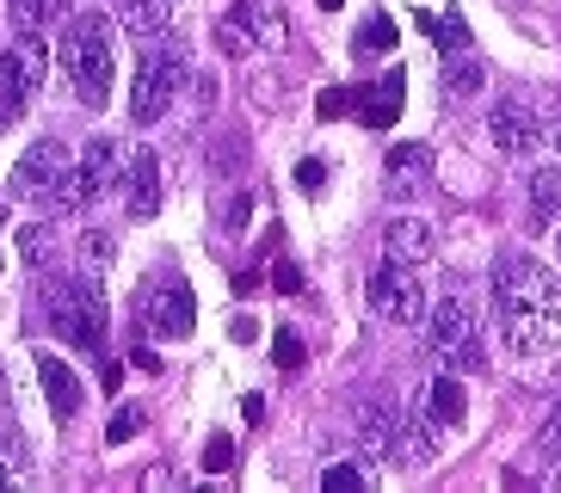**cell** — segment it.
Wrapping results in <instances>:
<instances>
[{"mask_svg":"<svg viewBox=\"0 0 561 493\" xmlns=\"http://www.w3.org/2000/svg\"><path fill=\"white\" fill-rule=\"evenodd\" d=\"M142 321H149L161 340H185V333L198 328V296L185 290V278H161L154 290H142Z\"/></svg>","mask_w":561,"mask_h":493,"instance_id":"30bf717a","label":"cell"},{"mask_svg":"<svg viewBox=\"0 0 561 493\" xmlns=\"http://www.w3.org/2000/svg\"><path fill=\"white\" fill-rule=\"evenodd\" d=\"M561 278L537 253H500L494 260V309H556Z\"/></svg>","mask_w":561,"mask_h":493,"instance_id":"277c9868","label":"cell"},{"mask_svg":"<svg viewBox=\"0 0 561 493\" xmlns=\"http://www.w3.org/2000/svg\"><path fill=\"white\" fill-rule=\"evenodd\" d=\"M117 19H124L136 37H161L167 25H173V0H117Z\"/></svg>","mask_w":561,"mask_h":493,"instance_id":"d6986e66","label":"cell"},{"mask_svg":"<svg viewBox=\"0 0 561 493\" xmlns=\"http://www.w3.org/2000/svg\"><path fill=\"white\" fill-rule=\"evenodd\" d=\"M117 173H124V154H117L112 136H93V142L81 148V161H75V173H68L62 185H56L44 204L50 210H81V204H93V197L117 192Z\"/></svg>","mask_w":561,"mask_h":493,"instance_id":"5b68a950","label":"cell"},{"mask_svg":"<svg viewBox=\"0 0 561 493\" xmlns=\"http://www.w3.org/2000/svg\"><path fill=\"white\" fill-rule=\"evenodd\" d=\"M0 265H7V253H0Z\"/></svg>","mask_w":561,"mask_h":493,"instance_id":"ab89813d","label":"cell"},{"mask_svg":"<svg viewBox=\"0 0 561 493\" xmlns=\"http://www.w3.org/2000/svg\"><path fill=\"white\" fill-rule=\"evenodd\" d=\"M321 488L328 493H364L370 488V469H364V462H328V469H321Z\"/></svg>","mask_w":561,"mask_h":493,"instance_id":"d4e9b609","label":"cell"},{"mask_svg":"<svg viewBox=\"0 0 561 493\" xmlns=\"http://www.w3.org/2000/svg\"><path fill=\"white\" fill-rule=\"evenodd\" d=\"M37 382H44V401H50L56 420H75V413H81V377H75L62 358L37 364Z\"/></svg>","mask_w":561,"mask_h":493,"instance_id":"2e32d148","label":"cell"},{"mask_svg":"<svg viewBox=\"0 0 561 493\" xmlns=\"http://www.w3.org/2000/svg\"><path fill=\"white\" fill-rule=\"evenodd\" d=\"M396 44H401V25H396L389 13H370V19L358 25V56H389Z\"/></svg>","mask_w":561,"mask_h":493,"instance_id":"603a6c76","label":"cell"},{"mask_svg":"<svg viewBox=\"0 0 561 493\" xmlns=\"http://www.w3.org/2000/svg\"><path fill=\"white\" fill-rule=\"evenodd\" d=\"M396 432H401L396 408H382V401H364L358 408V450L370 462H396Z\"/></svg>","mask_w":561,"mask_h":493,"instance_id":"5bb4252c","label":"cell"},{"mask_svg":"<svg viewBox=\"0 0 561 493\" xmlns=\"http://www.w3.org/2000/svg\"><path fill=\"white\" fill-rule=\"evenodd\" d=\"M112 253H117L112 229H87L81 234V265H87V272H105V265H112Z\"/></svg>","mask_w":561,"mask_h":493,"instance_id":"484cf974","label":"cell"},{"mask_svg":"<svg viewBox=\"0 0 561 493\" xmlns=\"http://www.w3.org/2000/svg\"><path fill=\"white\" fill-rule=\"evenodd\" d=\"M488 136H494L500 154H537V148H543V117L530 112L525 99H494Z\"/></svg>","mask_w":561,"mask_h":493,"instance_id":"8fae6325","label":"cell"},{"mask_svg":"<svg viewBox=\"0 0 561 493\" xmlns=\"http://www.w3.org/2000/svg\"><path fill=\"white\" fill-rule=\"evenodd\" d=\"M68 19V0H7V25L13 32H50Z\"/></svg>","mask_w":561,"mask_h":493,"instance_id":"e0dca14e","label":"cell"},{"mask_svg":"<svg viewBox=\"0 0 561 493\" xmlns=\"http://www.w3.org/2000/svg\"><path fill=\"white\" fill-rule=\"evenodd\" d=\"M229 462H234V444H229V438H210V450H204V469H210V475H222Z\"/></svg>","mask_w":561,"mask_h":493,"instance_id":"1f68e13d","label":"cell"},{"mask_svg":"<svg viewBox=\"0 0 561 493\" xmlns=\"http://www.w3.org/2000/svg\"><path fill=\"white\" fill-rule=\"evenodd\" d=\"M561 216V167H543V173H530V222L543 229Z\"/></svg>","mask_w":561,"mask_h":493,"instance_id":"44dd1931","label":"cell"},{"mask_svg":"<svg viewBox=\"0 0 561 493\" xmlns=\"http://www.w3.org/2000/svg\"><path fill=\"white\" fill-rule=\"evenodd\" d=\"M19 260H25V265L50 260V229H44V222H25V229H19Z\"/></svg>","mask_w":561,"mask_h":493,"instance_id":"4316f807","label":"cell"},{"mask_svg":"<svg viewBox=\"0 0 561 493\" xmlns=\"http://www.w3.org/2000/svg\"><path fill=\"white\" fill-rule=\"evenodd\" d=\"M75 173V154H68V142H56V136H44V142H32L25 154L13 161V173H7V197H50L56 185Z\"/></svg>","mask_w":561,"mask_h":493,"instance_id":"9c48e42d","label":"cell"},{"mask_svg":"<svg viewBox=\"0 0 561 493\" xmlns=\"http://www.w3.org/2000/svg\"><path fill=\"white\" fill-rule=\"evenodd\" d=\"M62 68L75 93L87 105H105L112 99V68H117V44H112V19L105 13H75L62 32Z\"/></svg>","mask_w":561,"mask_h":493,"instance_id":"6da1fadb","label":"cell"},{"mask_svg":"<svg viewBox=\"0 0 561 493\" xmlns=\"http://www.w3.org/2000/svg\"><path fill=\"white\" fill-rule=\"evenodd\" d=\"M426 345H432V358L457 364V370H476V364H481V328H476V309H469L462 296H445V302H432V309H426Z\"/></svg>","mask_w":561,"mask_h":493,"instance_id":"8992f818","label":"cell"},{"mask_svg":"<svg viewBox=\"0 0 561 493\" xmlns=\"http://www.w3.org/2000/svg\"><path fill=\"white\" fill-rule=\"evenodd\" d=\"M297 185H302V192L328 185V167H321V161H297Z\"/></svg>","mask_w":561,"mask_h":493,"instance_id":"836d02e7","label":"cell"},{"mask_svg":"<svg viewBox=\"0 0 561 493\" xmlns=\"http://www.w3.org/2000/svg\"><path fill=\"white\" fill-rule=\"evenodd\" d=\"M481 87H488V68H481L476 56H462V49H457V56H450V68H445V93L450 99H476Z\"/></svg>","mask_w":561,"mask_h":493,"instance_id":"7402d4cb","label":"cell"},{"mask_svg":"<svg viewBox=\"0 0 561 493\" xmlns=\"http://www.w3.org/2000/svg\"><path fill=\"white\" fill-rule=\"evenodd\" d=\"M124 210H130L136 222H149V216L161 210V161H154L149 148L130 154V167H124Z\"/></svg>","mask_w":561,"mask_h":493,"instance_id":"4fadbf2b","label":"cell"},{"mask_svg":"<svg viewBox=\"0 0 561 493\" xmlns=\"http://www.w3.org/2000/svg\"><path fill=\"white\" fill-rule=\"evenodd\" d=\"M382 246H389V260H401V265H426L432 246H438V229H432L426 216H396L389 234H382Z\"/></svg>","mask_w":561,"mask_h":493,"instance_id":"9a60e30c","label":"cell"},{"mask_svg":"<svg viewBox=\"0 0 561 493\" xmlns=\"http://www.w3.org/2000/svg\"><path fill=\"white\" fill-rule=\"evenodd\" d=\"M32 93H37V87H32V74L19 68V56H13V49H0V117L13 124V117L25 112V99H32Z\"/></svg>","mask_w":561,"mask_h":493,"instance_id":"ac0fdd59","label":"cell"},{"mask_svg":"<svg viewBox=\"0 0 561 493\" xmlns=\"http://www.w3.org/2000/svg\"><path fill=\"white\" fill-rule=\"evenodd\" d=\"M370 309H377L382 321H401V328H426L432 296H426V284L413 278V265L382 260L377 272H370Z\"/></svg>","mask_w":561,"mask_h":493,"instance_id":"ba28073f","label":"cell"},{"mask_svg":"<svg viewBox=\"0 0 561 493\" xmlns=\"http://www.w3.org/2000/svg\"><path fill=\"white\" fill-rule=\"evenodd\" d=\"M13 481H19V462L7 457V450H0V488H13Z\"/></svg>","mask_w":561,"mask_h":493,"instance_id":"d590c367","label":"cell"},{"mask_svg":"<svg viewBox=\"0 0 561 493\" xmlns=\"http://www.w3.org/2000/svg\"><path fill=\"white\" fill-rule=\"evenodd\" d=\"M0 130H7V117H0Z\"/></svg>","mask_w":561,"mask_h":493,"instance_id":"f35d334b","label":"cell"},{"mask_svg":"<svg viewBox=\"0 0 561 493\" xmlns=\"http://www.w3.org/2000/svg\"><path fill=\"white\" fill-rule=\"evenodd\" d=\"M7 216H13V197L0 192V229H7Z\"/></svg>","mask_w":561,"mask_h":493,"instance_id":"8d00e7d4","label":"cell"},{"mask_svg":"<svg viewBox=\"0 0 561 493\" xmlns=\"http://www.w3.org/2000/svg\"><path fill=\"white\" fill-rule=\"evenodd\" d=\"M272 284H278L284 296H297V290H302V272H297L290 260H278V272H272Z\"/></svg>","mask_w":561,"mask_h":493,"instance_id":"d6a6232c","label":"cell"},{"mask_svg":"<svg viewBox=\"0 0 561 493\" xmlns=\"http://www.w3.org/2000/svg\"><path fill=\"white\" fill-rule=\"evenodd\" d=\"M556 148H561V136H556Z\"/></svg>","mask_w":561,"mask_h":493,"instance_id":"b9f144b4","label":"cell"},{"mask_svg":"<svg viewBox=\"0 0 561 493\" xmlns=\"http://www.w3.org/2000/svg\"><path fill=\"white\" fill-rule=\"evenodd\" d=\"M272 364H278V370L302 364V340H297V328H278V333H272Z\"/></svg>","mask_w":561,"mask_h":493,"instance_id":"83f0119b","label":"cell"},{"mask_svg":"<svg viewBox=\"0 0 561 493\" xmlns=\"http://www.w3.org/2000/svg\"><path fill=\"white\" fill-rule=\"evenodd\" d=\"M321 7H328V13H340V0H321Z\"/></svg>","mask_w":561,"mask_h":493,"instance_id":"74e56055","label":"cell"},{"mask_svg":"<svg viewBox=\"0 0 561 493\" xmlns=\"http://www.w3.org/2000/svg\"><path fill=\"white\" fill-rule=\"evenodd\" d=\"M136 426H142V413L124 408V413H112V432H105V438H112V444H130V438H136Z\"/></svg>","mask_w":561,"mask_h":493,"instance_id":"4dcf8cb0","label":"cell"},{"mask_svg":"<svg viewBox=\"0 0 561 493\" xmlns=\"http://www.w3.org/2000/svg\"><path fill=\"white\" fill-rule=\"evenodd\" d=\"M216 44L229 56H253V49L284 44V7L278 0H234V13L216 19Z\"/></svg>","mask_w":561,"mask_h":493,"instance_id":"52a82bcc","label":"cell"},{"mask_svg":"<svg viewBox=\"0 0 561 493\" xmlns=\"http://www.w3.org/2000/svg\"><path fill=\"white\" fill-rule=\"evenodd\" d=\"M432 167H438L432 142H389V154H382V173H389L396 197H420V192H426V185H432Z\"/></svg>","mask_w":561,"mask_h":493,"instance_id":"7c38bea8","label":"cell"},{"mask_svg":"<svg viewBox=\"0 0 561 493\" xmlns=\"http://www.w3.org/2000/svg\"><path fill=\"white\" fill-rule=\"evenodd\" d=\"M192 87V56H185L173 37H142V62H136V87H130V117L136 124H154V117H167V105H173V93H185Z\"/></svg>","mask_w":561,"mask_h":493,"instance_id":"7a4b0ae2","label":"cell"},{"mask_svg":"<svg viewBox=\"0 0 561 493\" xmlns=\"http://www.w3.org/2000/svg\"><path fill=\"white\" fill-rule=\"evenodd\" d=\"M537 444H543V457H561V401L549 408V420H543V432H537Z\"/></svg>","mask_w":561,"mask_h":493,"instance_id":"f546056e","label":"cell"},{"mask_svg":"<svg viewBox=\"0 0 561 493\" xmlns=\"http://www.w3.org/2000/svg\"><path fill=\"white\" fill-rule=\"evenodd\" d=\"M401 93H408V74H401V68H389V74L370 87V99H382V105H401Z\"/></svg>","mask_w":561,"mask_h":493,"instance_id":"f1b7e54d","label":"cell"},{"mask_svg":"<svg viewBox=\"0 0 561 493\" xmlns=\"http://www.w3.org/2000/svg\"><path fill=\"white\" fill-rule=\"evenodd\" d=\"M462 408H469V401H462V382L450 377V370L426 382V413H432V426H462Z\"/></svg>","mask_w":561,"mask_h":493,"instance_id":"ffe728a7","label":"cell"},{"mask_svg":"<svg viewBox=\"0 0 561 493\" xmlns=\"http://www.w3.org/2000/svg\"><path fill=\"white\" fill-rule=\"evenodd\" d=\"M352 93H358V87H352ZM340 99V87H333V93H321V117H340V112H346V105H358V99Z\"/></svg>","mask_w":561,"mask_h":493,"instance_id":"e575fe53","label":"cell"},{"mask_svg":"<svg viewBox=\"0 0 561 493\" xmlns=\"http://www.w3.org/2000/svg\"><path fill=\"white\" fill-rule=\"evenodd\" d=\"M44 309H50V328L56 340H68L75 352H105V328H112V314H105V290L87 278H62L44 290Z\"/></svg>","mask_w":561,"mask_h":493,"instance_id":"3957f363","label":"cell"},{"mask_svg":"<svg viewBox=\"0 0 561 493\" xmlns=\"http://www.w3.org/2000/svg\"><path fill=\"white\" fill-rule=\"evenodd\" d=\"M556 253H561V241H556Z\"/></svg>","mask_w":561,"mask_h":493,"instance_id":"60d3db41","label":"cell"},{"mask_svg":"<svg viewBox=\"0 0 561 493\" xmlns=\"http://www.w3.org/2000/svg\"><path fill=\"white\" fill-rule=\"evenodd\" d=\"M420 32H426V37H438V49H445V56H457V49H469V32H462V19H457V13H445V19L420 13Z\"/></svg>","mask_w":561,"mask_h":493,"instance_id":"cb8c5ba5","label":"cell"}]
</instances>
